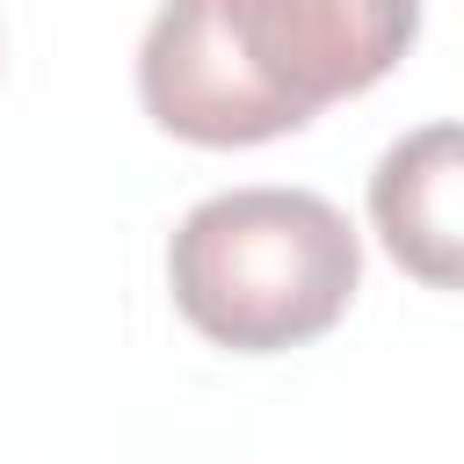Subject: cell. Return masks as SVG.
I'll return each instance as SVG.
<instances>
[{"mask_svg": "<svg viewBox=\"0 0 464 464\" xmlns=\"http://www.w3.org/2000/svg\"><path fill=\"white\" fill-rule=\"evenodd\" d=\"M420 36V0H160L138 102L188 145H268L377 87Z\"/></svg>", "mask_w": 464, "mask_h": 464, "instance_id": "obj_1", "label": "cell"}, {"mask_svg": "<svg viewBox=\"0 0 464 464\" xmlns=\"http://www.w3.org/2000/svg\"><path fill=\"white\" fill-rule=\"evenodd\" d=\"M355 283H362V239L312 188L203 196L167 246V290L181 319L232 355H276L319 341L348 312Z\"/></svg>", "mask_w": 464, "mask_h": 464, "instance_id": "obj_2", "label": "cell"}, {"mask_svg": "<svg viewBox=\"0 0 464 464\" xmlns=\"http://www.w3.org/2000/svg\"><path fill=\"white\" fill-rule=\"evenodd\" d=\"M370 225L413 283L464 290V123H420L377 160Z\"/></svg>", "mask_w": 464, "mask_h": 464, "instance_id": "obj_3", "label": "cell"}]
</instances>
